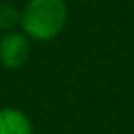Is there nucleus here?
<instances>
[{
    "mask_svg": "<svg viewBox=\"0 0 134 134\" xmlns=\"http://www.w3.org/2000/svg\"><path fill=\"white\" fill-rule=\"evenodd\" d=\"M31 44L24 34L7 32L0 39V63L9 70H17L29 59Z\"/></svg>",
    "mask_w": 134,
    "mask_h": 134,
    "instance_id": "f03ea898",
    "label": "nucleus"
},
{
    "mask_svg": "<svg viewBox=\"0 0 134 134\" xmlns=\"http://www.w3.org/2000/svg\"><path fill=\"white\" fill-rule=\"evenodd\" d=\"M0 134H32V124L19 109H0Z\"/></svg>",
    "mask_w": 134,
    "mask_h": 134,
    "instance_id": "7ed1b4c3",
    "label": "nucleus"
},
{
    "mask_svg": "<svg viewBox=\"0 0 134 134\" xmlns=\"http://www.w3.org/2000/svg\"><path fill=\"white\" fill-rule=\"evenodd\" d=\"M17 24H20V12L14 5L0 3V29L10 31Z\"/></svg>",
    "mask_w": 134,
    "mask_h": 134,
    "instance_id": "20e7f679",
    "label": "nucleus"
},
{
    "mask_svg": "<svg viewBox=\"0 0 134 134\" xmlns=\"http://www.w3.org/2000/svg\"><path fill=\"white\" fill-rule=\"evenodd\" d=\"M68 9L65 0H29L20 14V26L37 41L54 39L66 26Z\"/></svg>",
    "mask_w": 134,
    "mask_h": 134,
    "instance_id": "f257e3e1",
    "label": "nucleus"
}]
</instances>
